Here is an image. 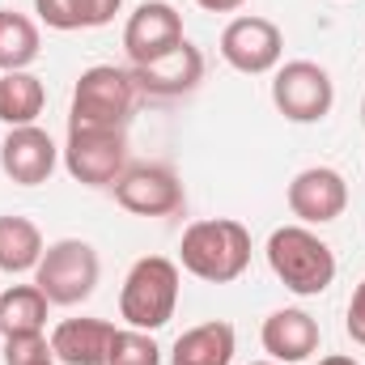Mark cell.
<instances>
[{
    "label": "cell",
    "mask_w": 365,
    "mask_h": 365,
    "mask_svg": "<svg viewBox=\"0 0 365 365\" xmlns=\"http://www.w3.org/2000/svg\"><path fill=\"white\" fill-rule=\"evenodd\" d=\"M136 98H140V90L132 81V68L93 64L73 86L68 128H128Z\"/></svg>",
    "instance_id": "cell-4"
},
{
    "label": "cell",
    "mask_w": 365,
    "mask_h": 365,
    "mask_svg": "<svg viewBox=\"0 0 365 365\" xmlns=\"http://www.w3.org/2000/svg\"><path fill=\"white\" fill-rule=\"evenodd\" d=\"M179 284H182L179 259H166V255L136 259L123 276V289H119V319L136 331L166 327L179 310Z\"/></svg>",
    "instance_id": "cell-3"
},
{
    "label": "cell",
    "mask_w": 365,
    "mask_h": 365,
    "mask_svg": "<svg viewBox=\"0 0 365 365\" xmlns=\"http://www.w3.org/2000/svg\"><path fill=\"white\" fill-rule=\"evenodd\" d=\"M0 340H4V336H0Z\"/></svg>",
    "instance_id": "cell-29"
},
{
    "label": "cell",
    "mask_w": 365,
    "mask_h": 365,
    "mask_svg": "<svg viewBox=\"0 0 365 365\" xmlns=\"http://www.w3.org/2000/svg\"><path fill=\"white\" fill-rule=\"evenodd\" d=\"M284 200H289V212L297 217V225H331L349 208V182L331 166H306L293 175Z\"/></svg>",
    "instance_id": "cell-10"
},
{
    "label": "cell",
    "mask_w": 365,
    "mask_h": 365,
    "mask_svg": "<svg viewBox=\"0 0 365 365\" xmlns=\"http://www.w3.org/2000/svg\"><path fill=\"white\" fill-rule=\"evenodd\" d=\"M272 106L289 123H323L336 106V81L314 60H289L272 73Z\"/></svg>",
    "instance_id": "cell-6"
},
{
    "label": "cell",
    "mask_w": 365,
    "mask_h": 365,
    "mask_svg": "<svg viewBox=\"0 0 365 365\" xmlns=\"http://www.w3.org/2000/svg\"><path fill=\"white\" fill-rule=\"evenodd\" d=\"M4 365H56L51 353V340L43 331H30V336H4Z\"/></svg>",
    "instance_id": "cell-22"
},
{
    "label": "cell",
    "mask_w": 365,
    "mask_h": 365,
    "mask_svg": "<svg viewBox=\"0 0 365 365\" xmlns=\"http://www.w3.org/2000/svg\"><path fill=\"white\" fill-rule=\"evenodd\" d=\"M132 81L145 98H182L204 81V56L195 43L182 38L175 51H166L162 60L149 64H132Z\"/></svg>",
    "instance_id": "cell-13"
},
{
    "label": "cell",
    "mask_w": 365,
    "mask_h": 365,
    "mask_svg": "<svg viewBox=\"0 0 365 365\" xmlns=\"http://www.w3.org/2000/svg\"><path fill=\"white\" fill-rule=\"evenodd\" d=\"M43 106H47V90H43V81L30 68L0 73V123L4 128H30V123H38Z\"/></svg>",
    "instance_id": "cell-18"
},
{
    "label": "cell",
    "mask_w": 365,
    "mask_h": 365,
    "mask_svg": "<svg viewBox=\"0 0 365 365\" xmlns=\"http://www.w3.org/2000/svg\"><path fill=\"white\" fill-rule=\"evenodd\" d=\"M179 43H182V17L170 0H145V4H136V13L123 26V51H128L132 64L162 60Z\"/></svg>",
    "instance_id": "cell-11"
},
{
    "label": "cell",
    "mask_w": 365,
    "mask_h": 365,
    "mask_svg": "<svg viewBox=\"0 0 365 365\" xmlns=\"http://www.w3.org/2000/svg\"><path fill=\"white\" fill-rule=\"evenodd\" d=\"M179 268L208 284H230L251 268V230L234 217L191 221L179 242Z\"/></svg>",
    "instance_id": "cell-1"
},
{
    "label": "cell",
    "mask_w": 365,
    "mask_h": 365,
    "mask_svg": "<svg viewBox=\"0 0 365 365\" xmlns=\"http://www.w3.org/2000/svg\"><path fill=\"white\" fill-rule=\"evenodd\" d=\"M115 204L132 217H175L187 204V191H182L179 175L170 166H128L119 179H115Z\"/></svg>",
    "instance_id": "cell-9"
},
{
    "label": "cell",
    "mask_w": 365,
    "mask_h": 365,
    "mask_svg": "<svg viewBox=\"0 0 365 365\" xmlns=\"http://www.w3.org/2000/svg\"><path fill=\"white\" fill-rule=\"evenodd\" d=\"M43 251H47L43 230L30 217H13V212L0 217V272H9V276L34 272Z\"/></svg>",
    "instance_id": "cell-17"
},
{
    "label": "cell",
    "mask_w": 365,
    "mask_h": 365,
    "mask_svg": "<svg viewBox=\"0 0 365 365\" xmlns=\"http://www.w3.org/2000/svg\"><path fill=\"white\" fill-rule=\"evenodd\" d=\"M234 353H238V331H234V323L212 319V323L187 327L179 340H175L170 365H230Z\"/></svg>",
    "instance_id": "cell-16"
},
{
    "label": "cell",
    "mask_w": 365,
    "mask_h": 365,
    "mask_svg": "<svg viewBox=\"0 0 365 365\" xmlns=\"http://www.w3.org/2000/svg\"><path fill=\"white\" fill-rule=\"evenodd\" d=\"M319 365H361L357 357H349V353H331V357H323Z\"/></svg>",
    "instance_id": "cell-26"
},
{
    "label": "cell",
    "mask_w": 365,
    "mask_h": 365,
    "mask_svg": "<svg viewBox=\"0 0 365 365\" xmlns=\"http://www.w3.org/2000/svg\"><path fill=\"white\" fill-rule=\"evenodd\" d=\"M47 293L38 284H13L0 293V336H30L47 327Z\"/></svg>",
    "instance_id": "cell-19"
},
{
    "label": "cell",
    "mask_w": 365,
    "mask_h": 365,
    "mask_svg": "<svg viewBox=\"0 0 365 365\" xmlns=\"http://www.w3.org/2000/svg\"><path fill=\"white\" fill-rule=\"evenodd\" d=\"M280 56H284V34H280V26L268 21V17L242 13V17H234L221 30V60L234 73H247V77L276 73L280 68Z\"/></svg>",
    "instance_id": "cell-8"
},
{
    "label": "cell",
    "mask_w": 365,
    "mask_h": 365,
    "mask_svg": "<svg viewBox=\"0 0 365 365\" xmlns=\"http://www.w3.org/2000/svg\"><path fill=\"white\" fill-rule=\"evenodd\" d=\"M251 365H280V361H251Z\"/></svg>",
    "instance_id": "cell-27"
},
{
    "label": "cell",
    "mask_w": 365,
    "mask_h": 365,
    "mask_svg": "<svg viewBox=\"0 0 365 365\" xmlns=\"http://www.w3.org/2000/svg\"><path fill=\"white\" fill-rule=\"evenodd\" d=\"M195 4H200L204 13H238L247 0H195Z\"/></svg>",
    "instance_id": "cell-25"
},
{
    "label": "cell",
    "mask_w": 365,
    "mask_h": 365,
    "mask_svg": "<svg viewBox=\"0 0 365 365\" xmlns=\"http://www.w3.org/2000/svg\"><path fill=\"white\" fill-rule=\"evenodd\" d=\"M268 268L297 297H319L336 280V251L310 225H280L268 234Z\"/></svg>",
    "instance_id": "cell-2"
},
{
    "label": "cell",
    "mask_w": 365,
    "mask_h": 365,
    "mask_svg": "<svg viewBox=\"0 0 365 365\" xmlns=\"http://www.w3.org/2000/svg\"><path fill=\"white\" fill-rule=\"evenodd\" d=\"M106 365H162V349H158L153 331L115 327V336H110V353H106Z\"/></svg>",
    "instance_id": "cell-21"
},
{
    "label": "cell",
    "mask_w": 365,
    "mask_h": 365,
    "mask_svg": "<svg viewBox=\"0 0 365 365\" xmlns=\"http://www.w3.org/2000/svg\"><path fill=\"white\" fill-rule=\"evenodd\" d=\"M110 336H115V323L106 319H64L47 340L60 365H106Z\"/></svg>",
    "instance_id": "cell-15"
},
{
    "label": "cell",
    "mask_w": 365,
    "mask_h": 365,
    "mask_svg": "<svg viewBox=\"0 0 365 365\" xmlns=\"http://www.w3.org/2000/svg\"><path fill=\"white\" fill-rule=\"evenodd\" d=\"M38 60V26L26 13L0 9V73H21Z\"/></svg>",
    "instance_id": "cell-20"
},
{
    "label": "cell",
    "mask_w": 365,
    "mask_h": 365,
    "mask_svg": "<svg viewBox=\"0 0 365 365\" xmlns=\"http://www.w3.org/2000/svg\"><path fill=\"white\" fill-rule=\"evenodd\" d=\"M361 123H365V98H361Z\"/></svg>",
    "instance_id": "cell-28"
},
{
    "label": "cell",
    "mask_w": 365,
    "mask_h": 365,
    "mask_svg": "<svg viewBox=\"0 0 365 365\" xmlns=\"http://www.w3.org/2000/svg\"><path fill=\"white\" fill-rule=\"evenodd\" d=\"M60 162L86 187H115V179L128 170V132L123 128H68Z\"/></svg>",
    "instance_id": "cell-7"
},
{
    "label": "cell",
    "mask_w": 365,
    "mask_h": 365,
    "mask_svg": "<svg viewBox=\"0 0 365 365\" xmlns=\"http://www.w3.org/2000/svg\"><path fill=\"white\" fill-rule=\"evenodd\" d=\"M344 331H349V340H353V344H361V349H365V280L353 289V302H349Z\"/></svg>",
    "instance_id": "cell-24"
},
{
    "label": "cell",
    "mask_w": 365,
    "mask_h": 365,
    "mask_svg": "<svg viewBox=\"0 0 365 365\" xmlns=\"http://www.w3.org/2000/svg\"><path fill=\"white\" fill-rule=\"evenodd\" d=\"M73 30H102L115 21V13L123 9V0H64Z\"/></svg>",
    "instance_id": "cell-23"
},
{
    "label": "cell",
    "mask_w": 365,
    "mask_h": 365,
    "mask_svg": "<svg viewBox=\"0 0 365 365\" xmlns=\"http://www.w3.org/2000/svg\"><path fill=\"white\" fill-rule=\"evenodd\" d=\"M60 166V145L38 128H9V136L0 140V170L4 179L17 182V187H38L56 175Z\"/></svg>",
    "instance_id": "cell-12"
},
{
    "label": "cell",
    "mask_w": 365,
    "mask_h": 365,
    "mask_svg": "<svg viewBox=\"0 0 365 365\" xmlns=\"http://www.w3.org/2000/svg\"><path fill=\"white\" fill-rule=\"evenodd\" d=\"M102 276V259L86 238H60L43 251L38 268H34V284L47 293L51 306H81L90 302Z\"/></svg>",
    "instance_id": "cell-5"
},
{
    "label": "cell",
    "mask_w": 365,
    "mask_h": 365,
    "mask_svg": "<svg viewBox=\"0 0 365 365\" xmlns=\"http://www.w3.org/2000/svg\"><path fill=\"white\" fill-rule=\"evenodd\" d=\"M319 340H323V331H319L314 314H306V310H297V306L272 310V314L264 319V327H259L264 353L280 365H297V361H306V357H314V353H319Z\"/></svg>",
    "instance_id": "cell-14"
}]
</instances>
